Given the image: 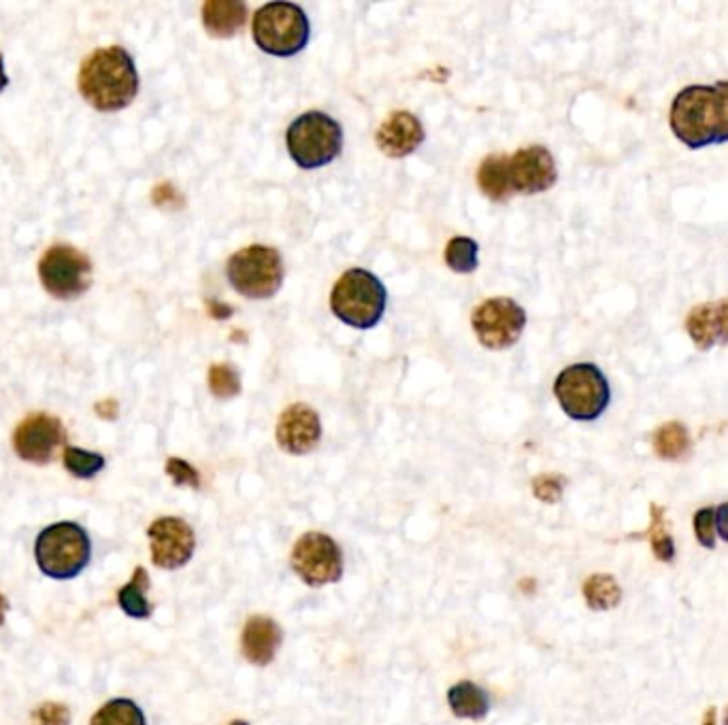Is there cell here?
<instances>
[{
    "mask_svg": "<svg viewBox=\"0 0 728 725\" xmlns=\"http://www.w3.org/2000/svg\"><path fill=\"white\" fill-rule=\"evenodd\" d=\"M33 725H70L69 709L56 702L41 704L33 713Z\"/></svg>",
    "mask_w": 728,
    "mask_h": 725,
    "instance_id": "4dcf8cb0",
    "label": "cell"
},
{
    "mask_svg": "<svg viewBox=\"0 0 728 725\" xmlns=\"http://www.w3.org/2000/svg\"><path fill=\"white\" fill-rule=\"evenodd\" d=\"M480 245L469 237H453L446 247V264L453 273L469 275L480 267Z\"/></svg>",
    "mask_w": 728,
    "mask_h": 725,
    "instance_id": "484cf974",
    "label": "cell"
},
{
    "mask_svg": "<svg viewBox=\"0 0 728 725\" xmlns=\"http://www.w3.org/2000/svg\"><path fill=\"white\" fill-rule=\"evenodd\" d=\"M448 702H450L451 713L460 720H482L490 709V700H488L485 691L471 681L456 683L448 691Z\"/></svg>",
    "mask_w": 728,
    "mask_h": 725,
    "instance_id": "44dd1931",
    "label": "cell"
},
{
    "mask_svg": "<svg viewBox=\"0 0 728 725\" xmlns=\"http://www.w3.org/2000/svg\"><path fill=\"white\" fill-rule=\"evenodd\" d=\"M209 389L215 398L228 400L242 394V377L231 364H215L209 369Z\"/></svg>",
    "mask_w": 728,
    "mask_h": 725,
    "instance_id": "4316f807",
    "label": "cell"
},
{
    "mask_svg": "<svg viewBox=\"0 0 728 725\" xmlns=\"http://www.w3.org/2000/svg\"><path fill=\"white\" fill-rule=\"evenodd\" d=\"M292 568L310 588L335 584L344 575L341 550L331 536L307 532L292 550Z\"/></svg>",
    "mask_w": 728,
    "mask_h": 725,
    "instance_id": "8fae6325",
    "label": "cell"
},
{
    "mask_svg": "<svg viewBox=\"0 0 728 725\" xmlns=\"http://www.w3.org/2000/svg\"><path fill=\"white\" fill-rule=\"evenodd\" d=\"M147 589H149V577H147V570L143 566H139V568H135L133 579L117 591L120 609L128 618H133V620H147V618H152L154 607L147 600Z\"/></svg>",
    "mask_w": 728,
    "mask_h": 725,
    "instance_id": "7402d4cb",
    "label": "cell"
},
{
    "mask_svg": "<svg viewBox=\"0 0 728 725\" xmlns=\"http://www.w3.org/2000/svg\"><path fill=\"white\" fill-rule=\"evenodd\" d=\"M251 35L265 54L290 58L307 47L310 20L292 2H269L256 11Z\"/></svg>",
    "mask_w": 728,
    "mask_h": 725,
    "instance_id": "8992f818",
    "label": "cell"
},
{
    "mask_svg": "<svg viewBox=\"0 0 728 725\" xmlns=\"http://www.w3.org/2000/svg\"><path fill=\"white\" fill-rule=\"evenodd\" d=\"M147 536L152 545V562L165 570L186 566L197 545L194 530L179 518L156 519L147 528Z\"/></svg>",
    "mask_w": 728,
    "mask_h": 725,
    "instance_id": "7c38bea8",
    "label": "cell"
},
{
    "mask_svg": "<svg viewBox=\"0 0 728 725\" xmlns=\"http://www.w3.org/2000/svg\"><path fill=\"white\" fill-rule=\"evenodd\" d=\"M584 598H586L590 609L609 611L620 604L623 589L618 586V581L609 575H592L584 584Z\"/></svg>",
    "mask_w": 728,
    "mask_h": 725,
    "instance_id": "cb8c5ba5",
    "label": "cell"
},
{
    "mask_svg": "<svg viewBox=\"0 0 728 725\" xmlns=\"http://www.w3.org/2000/svg\"><path fill=\"white\" fill-rule=\"evenodd\" d=\"M90 725H145V715L133 700L117 698L101 706Z\"/></svg>",
    "mask_w": 728,
    "mask_h": 725,
    "instance_id": "d4e9b609",
    "label": "cell"
},
{
    "mask_svg": "<svg viewBox=\"0 0 728 725\" xmlns=\"http://www.w3.org/2000/svg\"><path fill=\"white\" fill-rule=\"evenodd\" d=\"M426 133L422 122L410 111H396L392 113L376 135L378 147L390 158H405L414 154L417 147L424 143Z\"/></svg>",
    "mask_w": 728,
    "mask_h": 725,
    "instance_id": "2e32d148",
    "label": "cell"
},
{
    "mask_svg": "<svg viewBox=\"0 0 728 725\" xmlns=\"http://www.w3.org/2000/svg\"><path fill=\"white\" fill-rule=\"evenodd\" d=\"M714 509H701L694 513V534L698 539V543L705 550H714L716 545V536H714Z\"/></svg>",
    "mask_w": 728,
    "mask_h": 725,
    "instance_id": "d6a6232c",
    "label": "cell"
},
{
    "mask_svg": "<svg viewBox=\"0 0 728 725\" xmlns=\"http://www.w3.org/2000/svg\"><path fill=\"white\" fill-rule=\"evenodd\" d=\"M63 460H65V466L70 475H75L79 479H92L104 468V457L101 453L77 450V448H67Z\"/></svg>",
    "mask_w": 728,
    "mask_h": 725,
    "instance_id": "83f0119b",
    "label": "cell"
},
{
    "mask_svg": "<svg viewBox=\"0 0 728 725\" xmlns=\"http://www.w3.org/2000/svg\"><path fill=\"white\" fill-rule=\"evenodd\" d=\"M90 536L79 523L60 521L36 536V564L52 579L65 581L77 577L90 564Z\"/></svg>",
    "mask_w": 728,
    "mask_h": 725,
    "instance_id": "5b68a950",
    "label": "cell"
},
{
    "mask_svg": "<svg viewBox=\"0 0 728 725\" xmlns=\"http://www.w3.org/2000/svg\"><path fill=\"white\" fill-rule=\"evenodd\" d=\"M714 521H716V528H718L720 539L728 543V502H725L723 507H718V509L714 511Z\"/></svg>",
    "mask_w": 728,
    "mask_h": 725,
    "instance_id": "836d02e7",
    "label": "cell"
},
{
    "mask_svg": "<svg viewBox=\"0 0 728 725\" xmlns=\"http://www.w3.org/2000/svg\"><path fill=\"white\" fill-rule=\"evenodd\" d=\"M79 92L94 109L111 113L135 101L139 75L124 47L97 49L79 70Z\"/></svg>",
    "mask_w": 728,
    "mask_h": 725,
    "instance_id": "7a4b0ae2",
    "label": "cell"
},
{
    "mask_svg": "<svg viewBox=\"0 0 728 725\" xmlns=\"http://www.w3.org/2000/svg\"><path fill=\"white\" fill-rule=\"evenodd\" d=\"M556 162L544 145H530L509 158V181L514 192L541 194L556 183Z\"/></svg>",
    "mask_w": 728,
    "mask_h": 725,
    "instance_id": "5bb4252c",
    "label": "cell"
},
{
    "mask_svg": "<svg viewBox=\"0 0 728 725\" xmlns=\"http://www.w3.org/2000/svg\"><path fill=\"white\" fill-rule=\"evenodd\" d=\"M276 437L285 453L305 455L315 450L322 439L320 417L307 405H292L279 417Z\"/></svg>",
    "mask_w": 728,
    "mask_h": 725,
    "instance_id": "9a60e30c",
    "label": "cell"
},
{
    "mask_svg": "<svg viewBox=\"0 0 728 725\" xmlns=\"http://www.w3.org/2000/svg\"><path fill=\"white\" fill-rule=\"evenodd\" d=\"M478 183L490 201H494V203L509 201L514 194V188L509 181V158L503 154L488 156L480 165Z\"/></svg>",
    "mask_w": 728,
    "mask_h": 725,
    "instance_id": "ffe728a7",
    "label": "cell"
},
{
    "mask_svg": "<svg viewBox=\"0 0 728 725\" xmlns=\"http://www.w3.org/2000/svg\"><path fill=\"white\" fill-rule=\"evenodd\" d=\"M285 145L290 158L305 171L331 165L344 149V131L337 120L322 111H310L296 117L288 133Z\"/></svg>",
    "mask_w": 728,
    "mask_h": 725,
    "instance_id": "277c9868",
    "label": "cell"
},
{
    "mask_svg": "<svg viewBox=\"0 0 728 725\" xmlns=\"http://www.w3.org/2000/svg\"><path fill=\"white\" fill-rule=\"evenodd\" d=\"M281 643V630L271 618L256 615L245 623L242 636L243 656L256 666H267L273 661Z\"/></svg>",
    "mask_w": 728,
    "mask_h": 725,
    "instance_id": "ac0fdd59",
    "label": "cell"
},
{
    "mask_svg": "<svg viewBox=\"0 0 728 725\" xmlns=\"http://www.w3.org/2000/svg\"><path fill=\"white\" fill-rule=\"evenodd\" d=\"M167 475L173 479L175 485L194 487V489L201 487V477H199V473H197L186 460L171 457V460L167 462Z\"/></svg>",
    "mask_w": 728,
    "mask_h": 725,
    "instance_id": "1f68e13d",
    "label": "cell"
},
{
    "mask_svg": "<svg viewBox=\"0 0 728 725\" xmlns=\"http://www.w3.org/2000/svg\"><path fill=\"white\" fill-rule=\"evenodd\" d=\"M562 489H564V479L558 477V475H539V477L533 482V491H535V496H537L541 502H548V505H555V502L560 500Z\"/></svg>",
    "mask_w": 728,
    "mask_h": 725,
    "instance_id": "f546056e",
    "label": "cell"
},
{
    "mask_svg": "<svg viewBox=\"0 0 728 725\" xmlns=\"http://www.w3.org/2000/svg\"><path fill=\"white\" fill-rule=\"evenodd\" d=\"M703 725H716V709H707V713L703 717Z\"/></svg>",
    "mask_w": 728,
    "mask_h": 725,
    "instance_id": "8d00e7d4",
    "label": "cell"
},
{
    "mask_svg": "<svg viewBox=\"0 0 728 725\" xmlns=\"http://www.w3.org/2000/svg\"><path fill=\"white\" fill-rule=\"evenodd\" d=\"M226 276L233 290L245 298H273L283 283L281 253L267 245H249L231 256Z\"/></svg>",
    "mask_w": 728,
    "mask_h": 725,
    "instance_id": "52a82bcc",
    "label": "cell"
},
{
    "mask_svg": "<svg viewBox=\"0 0 728 725\" xmlns=\"http://www.w3.org/2000/svg\"><path fill=\"white\" fill-rule=\"evenodd\" d=\"M97 414L104 419H115L117 417V403L115 400H103L97 405Z\"/></svg>",
    "mask_w": 728,
    "mask_h": 725,
    "instance_id": "e575fe53",
    "label": "cell"
},
{
    "mask_svg": "<svg viewBox=\"0 0 728 725\" xmlns=\"http://www.w3.org/2000/svg\"><path fill=\"white\" fill-rule=\"evenodd\" d=\"M691 450V437L684 423L671 421L654 432V451L662 460H680Z\"/></svg>",
    "mask_w": 728,
    "mask_h": 725,
    "instance_id": "603a6c76",
    "label": "cell"
},
{
    "mask_svg": "<svg viewBox=\"0 0 728 725\" xmlns=\"http://www.w3.org/2000/svg\"><path fill=\"white\" fill-rule=\"evenodd\" d=\"M648 536H650V545H652V552L657 555V559L673 562L675 545H673V539H671V534L667 532V525H664V509H660L657 505H652V525L648 530Z\"/></svg>",
    "mask_w": 728,
    "mask_h": 725,
    "instance_id": "f1b7e54d",
    "label": "cell"
},
{
    "mask_svg": "<svg viewBox=\"0 0 728 725\" xmlns=\"http://www.w3.org/2000/svg\"><path fill=\"white\" fill-rule=\"evenodd\" d=\"M385 287L365 269H349L337 279L331 292V309L351 328L369 330L380 324L385 311Z\"/></svg>",
    "mask_w": 728,
    "mask_h": 725,
    "instance_id": "3957f363",
    "label": "cell"
},
{
    "mask_svg": "<svg viewBox=\"0 0 728 725\" xmlns=\"http://www.w3.org/2000/svg\"><path fill=\"white\" fill-rule=\"evenodd\" d=\"M231 725H249L247 722H242V720H237V722H233Z\"/></svg>",
    "mask_w": 728,
    "mask_h": 725,
    "instance_id": "f35d334b",
    "label": "cell"
},
{
    "mask_svg": "<svg viewBox=\"0 0 728 725\" xmlns=\"http://www.w3.org/2000/svg\"><path fill=\"white\" fill-rule=\"evenodd\" d=\"M247 22V7L242 0H208L203 4V26L215 38L237 35Z\"/></svg>",
    "mask_w": 728,
    "mask_h": 725,
    "instance_id": "d6986e66",
    "label": "cell"
},
{
    "mask_svg": "<svg viewBox=\"0 0 728 725\" xmlns=\"http://www.w3.org/2000/svg\"><path fill=\"white\" fill-rule=\"evenodd\" d=\"M471 326L482 345L501 351L518 343L526 326V313L516 301L499 296L485 301L473 311Z\"/></svg>",
    "mask_w": 728,
    "mask_h": 725,
    "instance_id": "30bf717a",
    "label": "cell"
},
{
    "mask_svg": "<svg viewBox=\"0 0 728 725\" xmlns=\"http://www.w3.org/2000/svg\"><path fill=\"white\" fill-rule=\"evenodd\" d=\"M7 83H9V77H7V72H4V65H2V56H0V92L7 88Z\"/></svg>",
    "mask_w": 728,
    "mask_h": 725,
    "instance_id": "74e56055",
    "label": "cell"
},
{
    "mask_svg": "<svg viewBox=\"0 0 728 725\" xmlns=\"http://www.w3.org/2000/svg\"><path fill=\"white\" fill-rule=\"evenodd\" d=\"M7 611H9V600L0 593V625L4 623V618H7Z\"/></svg>",
    "mask_w": 728,
    "mask_h": 725,
    "instance_id": "d590c367",
    "label": "cell"
},
{
    "mask_svg": "<svg viewBox=\"0 0 728 725\" xmlns=\"http://www.w3.org/2000/svg\"><path fill=\"white\" fill-rule=\"evenodd\" d=\"M686 330L698 349L728 345V298L694 307Z\"/></svg>",
    "mask_w": 728,
    "mask_h": 725,
    "instance_id": "e0dca14e",
    "label": "cell"
},
{
    "mask_svg": "<svg viewBox=\"0 0 728 725\" xmlns=\"http://www.w3.org/2000/svg\"><path fill=\"white\" fill-rule=\"evenodd\" d=\"M560 409L575 421H594L609 407L612 392L605 375L594 364H573L555 383Z\"/></svg>",
    "mask_w": 728,
    "mask_h": 725,
    "instance_id": "ba28073f",
    "label": "cell"
},
{
    "mask_svg": "<svg viewBox=\"0 0 728 725\" xmlns=\"http://www.w3.org/2000/svg\"><path fill=\"white\" fill-rule=\"evenodd\" d=\"M671 131L686 147L701 149L728 140V81L688 86L671 104Z\"/></svg>",
    "mask_w": 728,
    "mask_h": 725,
    "instance_id": "6da1fadb",
    "label": "cell"
},
{
    "mask_svg": "<svg viewBox=\"0 0 728 725\" xmlns=\"http://www.w3.org/2000/svg\"><path fill=\"white\" fill-rule=\"evenodd\" d=\"M38 276L43 287L54 298L72 301L90 287L92 264L75 247L56 245L43 253L38 262Z\"/></svg>",
    "mask_w": 728,
    "mask_h": 725,
    "instance_id": "9c48e42d",
    "label": "cell"
},
{
    "mask_svg": "<svg viewBox=\"0 0 728 725\" xmlns=\"http://www.w3.org/2000/svg\"><path fill=\"white\" fill-rule=\"evenodd\" d=\"M725 725H728V711H727V717H725Z\"/></svg>",
    "mask_w": 728,
    "mask_h": 725,
    "instance_id": "ab89813d",
    "label": "cell"
},
{
    "mask_svg": "<svg viewBox=\"0 0 728 725\" xmlns=\"http://www.w3.org/2000/svg\"><path fill=\"white\" fill-rule=\"evenodd\" d=\"M67 434L60 423V419L52 415L36 414L26 417L15 434H13V448L15 453L33 464H47L56 450L65 443Z\"/></svg>",
    "mask_w": 728,
    "mask_h": 725,
    "instance_id": "4fadbf2b",
    "label": "cell"
}]
</instances>
